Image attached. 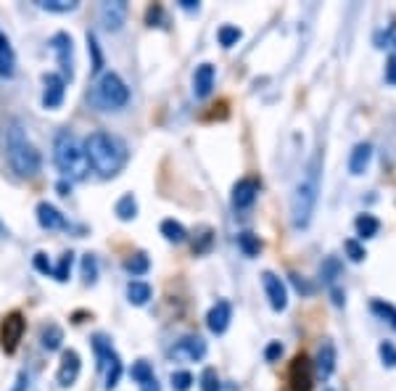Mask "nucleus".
Returning a JSON list of instances; mask_svg holds the SVG:
<instances>
[{"mask_svg":"<svg viewBox=\"0 0 396 391\" xmlns=\"http://www.w3.org/2000/svg\"><path fill=\"white\" fill-rule=\"evenodd\" d=\"M85 156H88V164L98 172L100 177H114V175L124 170L129 151L127 143L122 141L119 135L95 130L90 132V138L85 141Z\"/></svg>","mask_w":396,"mask_h":391,"instance_id":"nucleus-1","label":"nucleus"},{"mask_svg":"<svg viewBox=\"0 0 396 391\" xmlns=\"http://www.w3.org/2000/svg\"><path fill=\"white\" fill-rule=\"evenodd\" d=\"M6 156H8L11 170L19 177H27V180L37 177L40 167H42V156H40L37 146L30 141V135L19 122H13L6 132Z\"/></svg>","mask_w":396,"mask_h":391,"instance_id":"nucleus-2","label":"nucleus"},{"mask_svg":"<svg viewBox=\"0 0 396 391\" xmlns=\"http://www.w3.org/2000/svg\"><path fill=\"white\" fill-rule=\"evenodd\" d=\"M317 199H320V156L309 161L304 177L296 182L291 196V222L296 228H307L315 214Z\"/></svg>","mask_w":396,"mask_h":391,"instance_id":"nucleus-3","label":"nucleus"},{"mask_svg":"<svg viewBox=\"0 0 396 391\" xmlns=\"http://www.w3.org/2000/svg\"><path fill=\"white\" fill-rule=\"evenodd\" d=\"M53 161L66 180H85L90 172L88 156H85V143L79 141L74 132L61 130L53 141Z\"/></svg>","mask_w":396,"mask_h":391,"instance_id":"nucleus-4","label":"nucleus"},{"mask_svg":"<svg viewBox=\"0 0 396 391\" xmlns=\"http://www.w3.org/2000/svg\"><path fill=\"white\" fill-rule=\"evenodd\" d=\"M129 100V88L124 85V80L119 77L117 71H106L100 74L98 85L93 91V103L100 111H119L124 109Z\"/></svg>","mask_w":396,"mask_h":391,"instance_id":"nucleus-5","label":"nucleus"},{"mask_svg":"<svg viewBox=\"0 0 396 391\" xmlns=\"http://www.w3.org/2000/svg\"><path fill=\"white\" fill-rule=\"evenodd\" d=\"M93 349H95V357H98V370L106 375V383H103V389L106 391H114L119 386V378H122V360H119V354L114 351L111 342L106 336H93Z\"/></svg>","mask_w":396,"mask_h":391,"instance_id":"nucleus-6","label":"nucleus"},{"mask_svg":"<svg viewBox=\"0 0 396 391\" xmlns=\"http://www.w3.org/2000/svg\"><path fill=\"white\" fill-rule=\"evenodd\" d=\"M24 328H27L24 315L21 312H8L3 317V325H0V349L6 351V354H13V351L19 349Z\"/></svg>","mask_w":396,"mask_h":391,"instance_id":"nucleus-7","label":"nucleus"},{"mask_svg":"<svg viewBox=\"0 0 396 391\" xmlns=\"http://www.w3.org/2000/svg\"><path fill=\"white\" fill-rule=\"evenodd\" d=\"M50 50H53V56L59 61L64 82L71 80V77H74V42H71V35L56 32V35L50 37Z\"/></svg>","mask_w":396,"mask_h":391,"instance_id":"nucleus-8","label":"nucleus"},{"mask_svg":"<svg viewBox=\"0 0 396 391\" xmlns=\"http://www.w3.org/2000/svg\"><path fill=\"white\" fill-rule=\"evenodd\" d=\"M288 383L291 391H312L315 386V365L309 362L307 354H296L291 368H288Z\"/></svg>","mask_w":396,"mask_h":391,"instance_id":"nucleus-9","label":"nucleus"},{"mask_svg":"<svg viewBox=\"0 0 396 391\" xmlns=\"http://www.w3.org/2000/svg\"><path fill=\"white\" fill-rule=\"evenodd\" d=\"M79 370H82V360L74 349H64L61 351V365L59 373H56V381H59L61 389H71L79 378Z\"/></svg>","mask_w":396,"mask_h":391,"instance_id":"nucleus-10","label":"nucleus"},{"mask_svg":"<svg viewBox=\"0 0 396 391\" xmlns=\"http://www.w3.org/2000/svg\"><path fill=\"white\" fill-rule=\"evenodd\" d=\"M172 357L185 362H201L206 357V342L201 336H182L175 346H172Z\"/></svg>","mask_w":396,"mask_h":391,"instance_id":"nucleus-11","label":"nucleus"},{"mask_svg":"<svg viewBox=\"0 0 396 391\" xmlns=\"http://www.w3.org/2000/svg\"><path fill=\"white\" fill-rule=\"evenodd\" d=\"M42 106L45 109H59L61 103H64V95H66V82H64V77L61 74H53V71H48V74H42Z\"/></svg>","mask_w":396,"mask_h":391,"instance_id":"nucleus-12","label":"nucleus"},{"mask_svg":"<svg viewBox=\"0 0 396 391\" xmlns=\"http://www.w3.org/2000/svg\"><path fill=\"white\" fill-rule=\"evenodd\" d=\"M262 286L267 291L269 307L275 312H283L288 307V291H286V283L277 278L275 272H262Z\"/></svg>","mask_w":396,"mask_h":391,"instance_id":"nucleus-13","label":"nucleus"},{"mask_svg":"<svg viewBox=\"0 0 396 391\" xmlns=\"http://www.w3.org/2000/svg\"><path fill=\"white\" fill-rule=\"evenodd\" d=\"M35 211H37V222L42 230H69L66 217H64L53 204H48V201H40Z\"/></svg>","mask_w":396,"mask_h":391,"instance_id":"nucleus-14","label":"nucleus"},{"mask_svg":"<svg viewBox=\"0 0 396 391\" xmlns=\"http://www.w3.org/2000/svg\"><path fill=\"white\" fill-rule=\"evenodd\" d=\"M127 19V3L124 0H111V3H103L100 6V21L109 32H119L122 24Z\"/></svg>","mask_w":396,"mask_h":391,"instance_id":"nucleus-15","label":"nucleus"},{"mask_svg":"<svg viewBox=\"0 0 396 391\" xmlns=\"http://www.w3.org/2000/svg\"><path fill=\"white\" fill-rule=\"evenodd\" d=\"M257 196H259V180L243 177V180H238L235 188H233V206H235V209H248V206H254Z\"/></svg>","mask_w":396,"mask_h":391,"instance_id":"nucleus-16","label":"nucleus"},{"mask_svg":"<svg viewBox=\"0 0 396 391\" xmlns=\"http://www.w3.org/2000/svg\"><path fill=\"white\" fill-rule=\"evenodd\" d=\"M230 320H233V307H230V301H217L206 315L209 331L217 333V336H222V333L228 331Z\"/></svg>","mask_w":396,"mask_h":391,"instance_id":"nucleus-17","label":"nucleus"},{"mask_svg":"<svg viewBox=\"0 0 396 391\" xmlns=\"http://www.w3.org/2000/svg\"><path fill=\"white\" fill-rule=\"evenodd\" d=\"M16 74V53H13V45L11 40L0 32V77L3 80H11Z\"/></svg>","mask_w":396,"mask_h":391,"instance_id":"nucleus-18","label":"nucleus"},{"mask_svg":"<svg viewBox=\"0 0 396 391\" xmlns=\"http://www.w3.org/2000/svg\"><path fill=\"white\" fill-rule=\"evenodd\" d=\"M211 88H214V66L211 64H201L196 74H193V93H196V98H206Z\"/></svg>","mask_w":396,"mask_h":391,"instance_id":"nucleus-19","label":"nucleus"},{"mask_svg":"<svg viewBox=\"0 0 396 391\" xmlns=\"http://www.w3.org/2000/svg\"><path fill=\"white\" fill-rule=\"evenodd\" d=\"M315 368L322 378H330V375H333V370H336V346H333V342H322V346L317 351Z\"/></svg>","mask_w":396,"mask_h":391,"instance_id":"nucleus-20","label":"nucleus"},{"mask_svg":"<svg viewBox=\"0 0 396 391\" xmlns=\"http://www.w3.org/2000/svg\"><path fill=\"white\" fill-rule=\"evenodd\" d=\"M373 161V146L370 143H359L354 151H351V159H349V172L351 175H365L367 167Z\"/></svg>","mask_w":396,"mask_h":391,"instance_id":"nucleus-21","label":"nucleus"},{"mask_svg":"<svg viewBox=\"0 0 396 391\" xmlns=\"http://www.w3.org/2000/svg\"><path fill=\"white\" fill-rule=\"evenodd\" d=\"M40 344H42V349L59 351L61 344H64V331H61L56 322H48V325H42V331H40Z\"/></svg>","mask_w":396,"mask_h":391,"instance_id":"nucleus-22","label":"nucleus"},{"mask_svg":"<svg viewBox=\"0 0 396 391\" xmlns=\"http://www.w3.org/2000/svg\"><path fill=\"white\" fill-rule=\"evenodd\" d=\"M151 296H153V288H151L148 283L143 281H129L127 283V301L129 304H135V307H143V304H148Z\"/></svg>","mask_w":396,"mask_h":391,"instance_id":"nucleus-23","label":"nucleus"},{"mask_svg":"<svg viewBox=\"0 0 396 391\" xmlns=\"http://www.w3.org/2000/svg\"><path fill=\"white\" fill-rule=\"evenodd\" d=\"M356 228V235L362 238V241H367V238H375L378 230H380V222L373 217V214H359L354 222Z\"/></svg>","mask_w":396,"mask_h":391,"instance_id":"nucleus-24","label":"nucleus"},{"mask_svg":"<svg viewBox=\"0 0 396 391\" xmlns=\"http://www.w3.org/2000/svg\"><path fill=\"white\" fill-rule=\"evenodd\" d=\"M114 211H117V217L122 222L135 220V217H138V201H135V196H132V193H124V196L117 201Z\"/></svg>","mask_w":396,"mask_h":391,"instance_id":"nucleus-25","label":"nucleus"},{"mask_svg":"<svg viewBox=\"0 0 396 391\" xmlns=\"http://www.w3.org/2000/svg\"><path fill=\"white\" fill-rule=\"evenodd\" d=\"M158 230H161V235H164L169 243H182L185 238H188V230H185L177 220H164Z\"/></svg>","mask_w":396,"mask_h":391,"instance_id":"nucleus-26","label":"nucleus"},{"mask_svg":"<svg viewBox=\"0 0 396 391\" xmlns=\"http://www.w3.org/2000/svg\"><path fill=\"white\" fill-rule=\"evenodd\" d=\"M37 8L48 13H71L79 8V3L77 0H37Z\"/></svg>","mask_w":396,"mask_h":391,"instance_id":"nucleus-27","label":"nucleus"},{"mask_svg":"<svg viewBox=\"0 0 396 391\" xmlns=\"http://www.w3.org/2000/svg\"><path fill=\"white\" fill-rule=\"evenodd\" d=\"M124 270L129 272V275H146V272L151 270V259L143 254V251H138V254H132L129 259H124Z\"/></svg>","mask_w":396,"mask_h":391,"instance_id":"nucleus-28","label":"nucleus"},{"mask_svg":"<svg viewBox=\"0 0 396 391\" xmlns=\"http://www.w3.org/2000/svg\"><path fill=\"white\" fill-rule=\"evenodd\" d=\"M370 310L375 312L380 320L388 322V325L396 331V307L394 304H388V301H383V299H375L373 304H370Z\"/></svg>","mask_w":396,"mask_h":391,"instance_id":"nucleus-29","label":"nucleus"},{"mask_svg":"<svg viewBox=\"0 0 396 391\" xmlns=\"http://www.w3.org/2000/svg\"><path fill=\"white\" fill-rule=\"evenodd\" d=\"M71 264H74V254H71V251L61 254L59 264L53 267V275H50V278H56L59 283H66L69 281V275H71Z\"/></svg>","mask_w":396,"mask_h":391,"instance_id":"nucleus-30","label":"nucleus"},{"mask_svg":"<svg viewBox=\"0 0 396 391\" xmlns=\"http://www.w3.org/2000/svg\"><path fill=\"white\" fill-rule=\"evenodd\" d=\"M240 37H243V32L238 30V27H233V24H225V27H219V32H217V40L222 48H233V45H238Z\"/></svg>","mask_w":396,"mask_h":391,"instance_id":"nucleus-31","label":"nucleus"},{"mask_svg":"<svg viewBox=\"0 0 396 391\" xmlns=\"http://www.w3.org/2000/svg\"><path fill=\"white\" fill-rule=\"evenodd\" d=\"M238 246H240V251L246 257H257L259 251H262V241H259V235H254V233H240L238 235Z\"/></svg>","mask_w":396,"mask_h":391,"instance_id":"nucleus-32","label":"nucleus"},{"mask_svg":"<svg viewBox=\"0 0 396 391\" xmlns=\"http://www.w3.org/2000/svg\"><path fill=\"white\" fill-rule=\"evenodd\" d=\"M129 375H132V381L138 383V386H140V383L151 381V378H156V375H153V368H151L146 360L132 362V368H129Z\"/></svg>","mask_w":396,"mask_h":391,"instance_id":"nucleus-33","label":"nucleus"},{"mask_svg":"<svg viewBox=\"0 0 396 391\" xmlns=\"http://www.w3.org/2000/svg\"><path fill=\"white\" fill-rule=\"evenodd\" d=\"M88 50L90 56H93V74H100V69H103V53H100V45L93 32H88Z\"/></svg>","mask_w":396,"mask_h":391,"instance_id":"nucleus-34","label":"nucleus"},{"mask_svg":"<svg viewBox=\"0 0 396 391\" xmlns=\"http://www.w3.org/2000/svg\"><path fill=\"white\" fill-rule=\"evenodd\" d=\"M338 272H341V264H338V259H325L322 262V270H320V278H322V283H327L330 288H333V283H336Z\"/></svg>","mask_w":396,"mask_h":391,"instance_id":"nucleus-35","label":"nucleus"},{"mask_svg":"<svg viewBox=\"0 0 396 391\" xmlns=\"http://www.w3.org/2000/svg\"><path fill=\"white\" fill-rule=\"evenodd\" d=\"M201 391H219V375L214 368H206L201 373Z\"/></svg>","mask_w":396,"mask_h":391,"instance_id":"nucleus-36","label":"nucleus"},{"mask_svg":"<svg viewBox=\"0 0 396 391\" xmlns=\"http://www.w3.org/2000/svg\"><path fill=\"white\" fill-rule=\"evenodd\" d=\"M190 386H193V375L188 370L172 373V389L175 391H188Z\"/></svg>","mask_w":396,"mask_h":391,"instance_id":"nucleus-37","label":"nucleus"},{"mask_svg":"<svg viewBox=\"0 0 396 391\" xmlns=\"http://www.w3.org/2000/svg\"><path fill=\"white\" fill-rule=\"evenodd\" d=\"M344 249H346V254H349V259L351 262H362L367 257V251H365V246L359 241H354V238H349L346 243H344Z\"/></svg>","mask_w":396,"mask_h":391,"instance_id":"nucleus-38","label":"nucleus"},{"mask_svg":"<svg viewBox=\"0 0 396 391\" xmlns=\"http://www.w3.org/2000/svg\"><path fill=\"white\" fill-rule=\"evenodd\" d=\"M82 275H85V281L88 283H95V278H98V262H95V257H85L82 259Z\"/></svg>","mask_w":396,"mask_h":391,"instance_id":"nucleus-39","label":"nucleus"},{"mask_svg":"<svg viewBox=\"0 0 396 391\" xmlns=\"http://www.w3.org/2000/svg\"><path fill=\"white\" fill-rule=\"evenodd\" d=\"M211 241H214L211 230H209V228H204V230H201V235H198V241L193 243V254H206V251L211 249Z\"/></svg>","mask_w":396,"mask_h":391,"instance_id":"nucleus-40","label":"nucleus"},{"mask_svg":"<svg viewBox=\"0 0 396 391\" xmlns=\"http://www.w3.org/2000/svg\"><path fill=\"white\" fill-rule=\"evenodd\" d=\"M380 360H383V365L386 368H396V346L391 342H383L380 344Z\"/></svg>","mask_w":396,"mask_h":391,"instance_id":"nucleus-41","label":"nucleus"},{"mask_svg":"<svg viewBox=\"0 0 396 391\" xmlns=\"http://www.w3.org/2000/svg\"><path fill=\"white\" fill-rule=\"evenodd\" d=\"M146 21H148V27H164V8L161 6H151L148 11H146Z\"/></svg>","mask_w":396,"mask_h":391,"instance_id":"nucleus-42","label":"nucleus"},{"mask_svg":"<svg viewBox=\"0 0 396 391\" xmlns=\"http://www.w3.org/2000/svg\"><path fill=\"white\" fill-rule=\"evenodd\" d=\"M35 267H37V272H42V275H53V264H50V259L42 251L35 254Z\"/></svg>","mask_w":396,"mask_h":391,"instance_id":"nucleus-43","label":"nucleus"},{"mask_svg":"<svg viewBox=\"0 0 396 391\" xmlns=\"http://www.w3.org/2000/svg\"><path fill=\"white\" fill-rule=\"evenodd\" d=\"M280 354H283V346H280V342H272L267 349H264V357H267V362H275Z\"/></svg>","mask_w":396,"mask_h":391,"instance_id":"nucleus-44","label":"nucleus"},{"mask_svg":"<svg viewBox=\"0 0 396 391\" xmlns=\"http://www.w3.org/2000/svg\"><path fill=\"white\" fill-rule=\"evenodd\" d=\"M27 389H30V375L21 370L19 375H16V383H13V389L11 391H27Z\"/></svg>","mask_w":396,"mask_h":391,"instance_id":"nucleus-45","label":"nucleus"},{"mask_svg":"<svg viewBox=\"0 0 396 391\" xmlns=\"http://www.w3.org/2000/svg\"><path fill=\"white\" fill-rule=\"evenodd\" d=\"M386 80L396 85V53H391V59L386 64Z\"/></svg>","mask_w":396,"mask_h":391,"instance_id":"nucleus-46","label":"nucleus"},{"mask_svg":"<svg viewBox=\"0 0 396 391\" xmlns=\"http://www.w3.org/2000/svg\"><path fill=\"white\" fill-rule=\"evenodd\" d=\"M291 281H293V286H296V291H301V293H312V286H309L307 281H301L298 275H291Z\"/></svg>","mask_w":396,"mask_h":391,"instance_id":"nucleus-47","label":"nucleus"},{"mask_svg":"<svg viewBox=\"0 0 396 391\" xmlns=\"http://www.w3.org/2000/svg\"><path fill=\"white\" fill-rule=\"evenodd\" d=\"M140 391H158V381L156 378H151V381L140 383Z\"/></svg>","mask_w":396,"mask_h":391,"instance_id":"nucleus-48","label":"nucleus"},{"mask_svg":"<svg viewBox=\"0 0 396 391\" xmlns=\"http://www.w3.org/2000/svg\"><path fill=\"white\" fill-rule=\"evenodd\" d=\"M330 293H333V301H336L338 307L346 301V296H344V291H338V288H330Z\"/></svg>","mask_w":396,"mask_h":391,"instance_id":"nucleus-49","label":"nucleus"},{"mask_svg":"<svg viewBox=\"0 0 396 391\" xmlns=\"http://www.w3.org/2000/svg\"><path fill=\"white\" fill-rule=\"evenodd\" d=\"M180 6H182L185 11H198V3H196V0H180Z\"/></svg>","mask_w":396,"mask_h":391,"instance_id":"nucleus-50","label":"nucleus"},{"mask_svg":"<svg viewBox=\"0 0 396 391\" xmlns=\"http://www.w3.org/2000/svg\"><path fill=\"white\" fill-rule=\"evenodd\" d=\"M69 188H71V182H66V180L59 182V193H61V196H69V193H66Z\"/></svg>","mask_w":396,"mask_h":391,"instance_id":"nucleus-51","label":"nucleus"},{"mask_svg":"<svg viewBox=\"0 0 396 391\" xmlns=\"http://www.w3.org/2000/svg\"><path fill=\"white\" fill-rule=\"evenodd\" d=\"M6 235H8V230H6V225L0 222V238H6Z\"/></svg>","mask_w":396,"mask_h":391,"instance_id":"nucleus-52","label":"nucleus"},{"mask_svg":"<svg viewBox=\"0 0 396 391\" xmlns=\"http://www.w3.org/2000/svg\"><path fill=\"white\" fill-rule=\"evenodd\" d=\"M325 391H333V389H325Z\"/></svg>","mask_w":396,"mask_h":391,"instance_id":"nucleus-53","label":"nucleus"}]
</instances>
